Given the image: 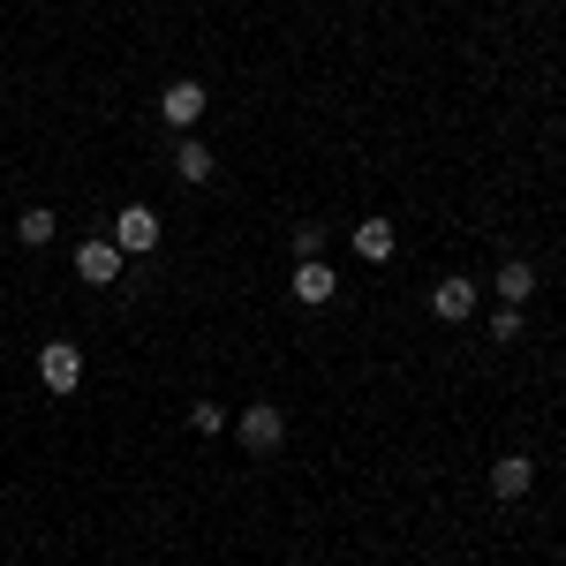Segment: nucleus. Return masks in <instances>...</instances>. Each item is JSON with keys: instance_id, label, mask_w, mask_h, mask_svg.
I'll return each mask as SVG.
<instances>
[{"instance_id": "obj_1", "label": "nucleus", "mask_w": 566, "mask_h": 566, "mask_svg": "<svg viewBox=\"0 0 566 566\" xmlns=\"http://www.w3.org/2000/svg\"><path fill=\"white\" fill-rule=\"evenodd\" d=\"M234 438H242V453H280V446H287V416H280V408H272V400H250V408H242V416H234Z\"/></svg>"}, {"instance_id": "obj_2", "label": "nucleus", "mask_w": 566, "mask_h": 566, "mask_svg": "<svg viewBox=\"0 0 566 566\" xmlns=\"http://www.w3.org/2000/svg\"><path fill=\"white\" fill-rule=\"evenodd\" d=\"M122 258H151L159 250V212L151 205H122V219H114V234H106Z\"/></svg>"}, {"instance_id": "obj_3", "label": "nucleus", "mask_w": 566, "mask_h": 566, "mask_svg": "<svg viewBox=\"0 0 566 566\" xmlns=\"http://www.w3.org/2000/svg\"><path fill=\"white\" fill-rule=\"evenodd\" d=\"M39 378H45V392H61V400H69V392L84 386V348L45 340V348H39Z\"/></svg>"}, {"instance_id": "obj_4", "label": "nucleus", "mask_w": 566, "mask_h": 566, "mask_svg": "<svg viewBox=\"0 0 566 566\" xmlns=\"http://www.w3.org/2000/svg\"><path fill=\"white\" fill-rule=\"evenodd\" d=\"M333 295H340V272H333L325 258H303V264H295V303H303V310H325Z\"/></svg>"}, {"instance_id": "obj_5", "label": "nucleus", "mask_w": 566, "mask_h": 566, "mask_svg": "<svg viewBox=\"0 0 566 566\" xmlns=\"http://www.w3.org/2000/svg\"><path fill=\"white\" fill-rule=\"evenodd\" d=\"M431 317H438V325L476 317V280H461V272H453V280H438V287H431Z\"/></svg>"}, {"instance_id": "obj_6", "label": "nucleus", "mask_w": 566, "mask_h": 566, "mask_svg": "<svg viewBox=\"0 0 566 566\" xmlns=\"http://www.w3.org/2000/svg\"><path fill=\"white\" fill-rule=\"evenodd\" d=\"M159 114L189 136L197 122H205V84H189V76H181V84H167V91H159Z\"/></svg>"}, {"instance_id": "obj_7", "label": "nucleus", "mask_w": 566, "mask_h": 566, "mask_svg": "<svg viewBox=\"0 0 566 566\" xmlns=\"http://www.w3.org/2000/svg\"><path fill=\"white\" fill-rule=\"evenodd\" d=\"M76 280H91V287H122V250H114V242H84V250H76Z\"/></svg>"}, {"instance_id": "obj_8", "label": "nucleus", "mask_w": 566, "mask_h": 566, "mask_svg": "<svg viewBox=\"0 0 566 566\" xmlns=\"http://www.w3.org/2000/svg\"><path fill=\"white\" fill-rule=\"evenodd\" d=\"M528 483H536V461H528V453L491 461V491H499V499H528Z\"/></svg>"}, {"instance_id": "obj_9", "label": "nucleus", "mask_w": 566, "mask_h": 566, "mask_svg": "<svg viewBox=\"0 0 566 566\" xmlns=\"http://www.w3.org/2000/svg\"><path fill=\"white\" fill-rule=\"evenodd\" d=\"M491 287H499V303H514V310H522L528 295H536V264H528V258H506V264H499V280H491Z\"/></svg>"}, {"instance_id": "obj_10", "label": "nucleus", "mask_w": 566, "mask_h": 566, "mask_svg": "<svg viewBox=\"0 0 566 566\" xmlns=\"http://www.w3.org/2000/svg\"><path fill=\"white\" fill-rule=\"evenodd\" d=\"M392 250H400V242H392L386 219H363V227H355V258L363 264H392Z\"/></svg>"}, {"instance_id": "obj_11", "label": "nucleus", "mask_w": 566, "mask_h": 566, "mask_svg": "<svg viewBox=\"0 0 566 566\" xmlns=\"http://www.w3.org/2000/svg\"><path fill=\"white\" fill-rule=\"evenodd\" d=\"M175 175H181V181H212V175H219V159L205 151V144H197V136H181V144H175Z\"/></svg>"}, {"instance_id": "obj_12", "label": "nucleus", "mask_w": 566, "mask_h": 566, "mask_svg": "<svg viewBox=\"0 0 566 566\" xmlns=\"http://www.w3.org/2000/svg\"><path fill=\"white\" fill-rule=\"evenodd\" d=\"M53 227H61V219L45 212V205H31V212L15 219V242H31V250H45V242H53Z\"/></svg>"}, {"instance_id": "obj_13", "label": "nucleus", "mask_w": 566, "mask_h": 566, "mask_svg": "<svg viewBox=\"0 0 566 566\" xmlns=\"http://www.w3.org/2000/svg\"><path fill=\"white\" fill-rule=\"evenodd\" d=\"M189 431H197V438H219V431H227V408H219V400H197V408H189Z\"/></svg>"}, {"instance_id": "obj_14", "label": "nucleus", "mask_w": 566, "mask_h": 566, "mask_svg": "<svg viewBox=\"0 0 566 566\" xmlns=\"http://www.w3.org/2000/svg\"><path fill=\"white\" fill-rule=\"evenodd\" d=\"M491 340H522V310H514V303L491 317Z\"/></svg>"}, {"instance_id": "obj_15", "label": "nucleus", "mask_w": 566, "mask_h": 566, "mask_svg": "<svg viewBox=\"0 0 566 566\" xmlns=\"http://www.w3.org/2000/svg\"><path fill=\"white\" fill-rule=\"evenodd\" d=\"M317 250H325V227H295V264L317 258Z\"/></svg>"}]
</instances>
